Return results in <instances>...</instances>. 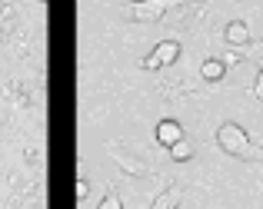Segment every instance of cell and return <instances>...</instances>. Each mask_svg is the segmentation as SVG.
<instances>
[{"mask_svg": "<svg viewBox=\"0 0 263 209\" xmlns=\"http://www.w3.org/2000/svg\"><path fill=\"white\" fill-rule=\"evenodd\" d=\"M183 7V0H134L123 7V17L134 24H160L170 10Z\"/></svg>", "mask_w": 263, "mask_h": 209, "instance_id": "obj_1", "label": "cell"}, {"mask_svg": "<svg viewBox=\"0 0 263 209\" xmlns=\"http://www.w3.org/2000/svg\"><path fill=\"white\" fill-rule=\"evenodd\" d=\"M217 146L233 159H247L250 156V133H247L240 123L227 120V123H220V130H217Z\"/></svg>", "mask_w": 263, "mask_h": 209, "instance_id": "obj_2", "label": "cell"}, {"mask_svg": "<svg viewBox=\"0 0 263 209\" xmlns=\"http://www.w3.org/2000/svg\"><path fill=\"white\" fill-rule=\"evenodd\" d=\"M180 53H183V47H180L177 40H160V44L140 60V67L143 70H167V67H174L180 60Z\"/></svg>", "mask_w": 263, "mask_h": 209, "instance_id": "obj_3", "label": "cell"}, {"mask_svg": "<svg viewBox=\"0 0 263 209\" xmlns=\"http://www.w3.org/2000/svg\"><path fill=\"white\" fill-rule=\"evenodd\" d=\"M154 136H157V143L160 146H174V143H180L183 139V127H180V120H160L157 123V130H154Z\"/></svg>", "mask_w": 263, "mask_h": 209, "instance_id": "obj_4", "label": "cell"}, {"mask_svg": "<svg viewBox=\"0 0 263 209\" xmlns=\"http://www.w3.org/2000/svg\"><path fill=\"white\" fill-rule=\"evenodd\" d=\"M223 40L230 47H247V44H250V27H247L243 20H230L227 30H223Z\"/></svg>", "mask_w": 263, "mask_h": 209, "instance_id": "obj_5", "label": "cell"}, {"mask_svg": "<svg viewBox=\"0 0 263 209\" xmlns=\"http://www.w3.org/2000/svg\"><path fill=\"white\" fill-rule=\"evenodd\" d=\"M200 76H203L206 83H220L227 76V64L220 57H210V60H203V64H200Z\"/></svg>", "mask_w": 263, "mask_h": 209, "instance_id": "obj_6", "label": "cell"}, {"mask_svg": "<svg viewBox=\"0 0 263 209\" xmlns=\"http://www.w3.org/2000/svg\"><path fill=\"white\" fill-rule=\"evenodd\" d=\"M117 166H120L123 173H130V176H147L143 159L140 156H130V153H120V156H117Z\"/></svg>", "mask_w": 263, "mask_h": 209, "instance_id": "obj_7", "label": "cell"}, {"mask_svg": "<svg viewBox=\"0 0 263 209\" xmlns=\"http://www.w3.org/2000/svg\"><path fill=\"white\" fill-rule=\"evenodd\" d=\"M193 153H197V150H193V143H190V139H180V143H174V146H170V159H174V163H190V159H193Z\"/></svg>", "mask_w": 263, "mask_h": 209, "instance_id": "obj_8", "label": "cell"}, {"mask_svg": "<svg viewBox=\"0 0 263 209\" xmlns=\"http://www.w3.org/2000/svg\"><path fill=\"white\" fill-rule=\"evenodd\" d=\"M180 206V190L177 186H170V190H163L160 196L150 203V209H177Z\"/></svg>", "mask_w": 263, "mask_h": 209, "instance_id": "obj_9", "label": "cell"}, {"mask_svg": "<svg viewBox=\"0 0 263 209\" xmlns=\"http://www.w3.org/2000/svg\"><path fill=\"white\" fill-rule=\"evenodd\" d=\"M97 209H123V203H120V196H117V193H107Z\"/></svg>", "mask_w": 263, "mask_h": 209, "instance_id": "obj_10", "label": "cell"}, {"mask_svg": "<svg viewBox=\"0 0 263 209\" xmlns=\"http://www.w3.org/2000/svg\"><path fill=\"white\" fill-rule=\"evenodd\" d=\"M73 193H77V203H84V199L90 196V183L84 176H77V186H73Z\"/></svg>", "mask_w": 263, "mask_h": 209, "instance_id": "obj_11", "label": "cell"}, {"mask_svg": "<svg viewBox=\"0 0 263 209\" xmlns=\"http://www.w3.org/2000/svg\"><path fill=\"white\" fill-rule=\"evenodd\" d=\"M253 96H257V100H263V64H260V70H257V80H253Z\"/></svg>", "mask_w": 263, "mask_h": 209, "instance_id": "obj_12", "label": "cell"}, {"mask_svg": "<svg viewBox=\"0 0 263 209\" xmlns=\"http://www.w3.org/2000/svg\"><path fill=\"white\" fill-rule=\"evenodd\" d=\"M240 50H243V47H240ZM240 50H230V53H227V57H220V60H223L227 67H230V64H240V60L247 57V53H240Z\"/></svg>", "mask_w": 263, "mask_h": 209, "instance_id": "obj_13", "label": "cell"}, {"mask_svg": "<svg viewBox=\"0 0 263 209\" xmlns=\"http://www.w3.org/2000/svg\"><path fill=\"white\" fill-rule=\"evenodd\" d=\"M24 156H27V163H30V166H37V163H40V153H37V150H30V153H24Z\"/></svg>", "mask_w": 263, "mask_h": 209, "instance_id": "obj_14", "label": "cell"}, {"mask_svg": "<svg viewBox=\"0 0 263 209\" xmlns=\"http://www.w3.org/2000/svg\"><path fill=\"white\" fill-rule=\"evenodd\" d=\"M37 4H47V0H37Z\"/></svg>", "mask_w": 263, "mask_h": 209, "instance_id": "obj_15", "label": "cell"}, {"mask_svg": "<svg viewBox=\"0 0 263 209\" xmlns=\"http://www.w3.org/2000/svg\"><path fill=\"white\" fill-rule=\"evenodd\" d=\"M260 156H263V146H260Z\"/></svg>", "mask_w": 263, "mask_h": 209, "instance_id": "obj_16", "label": "cell"}]
</instances>
